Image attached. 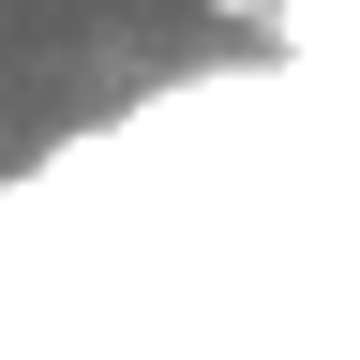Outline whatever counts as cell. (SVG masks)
<instances>
[{"label": "cell", "instance_id": "6da1fadb", "mask_svg": "<svg viewBox=\"0 0 360 360\" xmlns=\"http://www.w3.org/2000/svg\"><path fill=\"white\" fill-rule=\"evenodd\" d=\"M210 15H225V30H270V15H285V0H210Z\"/></svg>", "mask_w": 360, "mask_h": 360}]
</instances>
